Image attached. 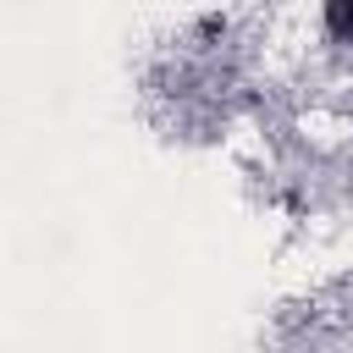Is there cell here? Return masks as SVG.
I'll list each match as a JSON object with an SVG mask.
<instances>
[{
    "label": "cell",
    "mask_w": 353,
    "mask_h": 353,
    "mask_svg": "<svg viewBox=\"0 0 353 353\" xmlns=\"http://www.w3.org/2000/svg\"><path fill=\"white\" fill-rule=\"evenodd\" d=\"M320 22H325V33H331L336 44L353 50V0H331V6L320 11Z\"/></svg>",
    "instance_id": "1"
}]
</instances>
